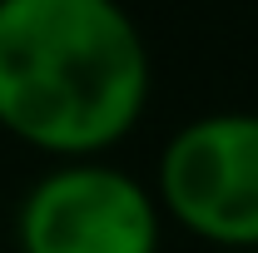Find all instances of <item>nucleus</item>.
Wrapping results in <instances>:
<instances>
[{
	"mask_svg": "<svg viewBox=\"0 0 258 253\" xmlns=\"http://www.w3.org/2000/svg\"><path fill=\"white\" fill-rule=\"evenodd\" d=\"M154 65L119 0H0V129L50 159H99L149 109Z\"/></svg>",
	"mask_w": 258,
	"mask_h": 253,
	"instance_id": "nucleus-1",
	"label": "nucleus"
},
{
	"mask_svg": "<svg viewBox=\"0 0 258 253\" xmlns=\"http://www.w3.org/2000/svg\"><path fill=\"white\" fill-rule=\"evenodd\" d=\"M154 199L199 243L258 253V109H214L179 124L159 149Z\"/></svg>",
	"mask_w": 258,
	"mask_h": 253,
	"instance_id": "nucleus-2",
	"label": "nucleus"
},
{
	"mask_svg": "<svg viewBox=\"0 0 258 253\" xmlns=\"http://www.w3.org/2000/svg\"><path fill=\"white\" fill-rule=\"evenodd\" d=\"M164 209L149 184L109 159H55L35 179L20 214V253H159Z\"/></svg>",
	"mask_w": 258,
	"mask_h": 253,
	"instance_id": "nucleus-3",
	"label": "nucleus"
}]
</instances>
